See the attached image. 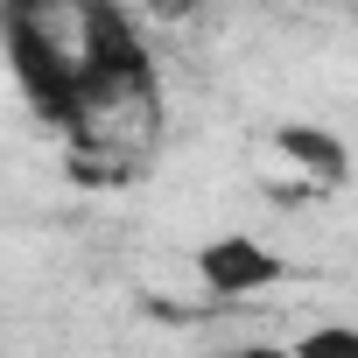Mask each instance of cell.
<instances>
[{
    "label": "cell",
    "instance_id": "1",
    "mask_svg": "<svg viewBox=\"0 0 358 358\" xmlns=\"http://www.w3.org/2000/svg\"><path fill=\"white\" fill-rule=\"evenodd\" d=\"M0 57L85 169L127 176L162 148V71L127 0H0Z\"/></svg>",
    "mask_w": 358,
    "mask_h": 358
},
{
    "label": "cell",
    "instance_id": "3",
    "mask_svg": "<svg viewBox=\"0 0 358 358\" xmlns=\"http://www.w3.org/2000/svg\"><path fill=\"white\" fill-rule=\"evenodd\" d=\"M281 148H288V155H295L302 169L316 162V169L330 176V183H344V148H337L330 134H316V127H288V134H281Z\"/></svg>",
    "mask_w": 358,
    "mask_h": 358
},
{
    "label": "cell",
    "instance_id": "2",
    "mask_svg": "<svg viewBox=\"0 0 358 358\" xmlns=\"http://www.w3.org/2000/svg\"><path fill=\"white\" fill-rule=\"evenodd\" d=\"M197 281H204L218 302H253V295H267V288L288 281V260H281L274 246L246 239V232H225V239L197 246Z\"/></svg>",
    "mask_w": 358,
    "mask_h": 358
}]
</instances>
